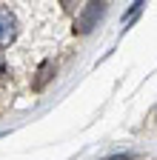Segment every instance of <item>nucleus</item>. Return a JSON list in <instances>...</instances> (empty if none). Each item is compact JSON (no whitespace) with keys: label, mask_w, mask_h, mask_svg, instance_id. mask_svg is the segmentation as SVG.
<instances>
[{"label":"nucleus","mask_w":157,"mask_h":160,"mask_svg":"<svg viewBox=\"0 0 157 160\" xmlns=\"http://www.w3.org/2000/svg\"><path fill=\"white\" fill-rule=\"evenodd\" d=\"M103 14H106V3H86V9L80 12V17H77V23H74V32H80V34L91 32L94 23H97Z\"/></svg>","instance_id":"f257e3e1"},{"label":"nucleus","mask_w":157,"mask_h":160,"mask_svg":"<svg viewBox=\"0 0 157 160\" xmlns=\"http://www.w3.org/2000/svg\"><path fill=\"white\" fill-rule=\"evenodd\" d=\"M14 37H17V17L6 6H0V49H6Z\"/></svg>","instance_id":"f03ea898"},{"label":"nucleus","mask_w":157,"mask_h":160,"mask_svg":"<svg viewBox=\"0 0 157 160\" xmlns=\"http://www.w3.org/2000/svg\"><path fill=\"white\" fill-rule=\"evenodd\" d=\"M49 72H52V63H43V69H40V77H37V83H34L37 89H40V86L46 83V80H49Z\"/></svg>","instance_id":"7ed1b4c3"},{"label":"nucleus","mask_w":157,"mask_h":160,"mask_svg":"<svg viewBox=\"0 0 157 160\" xmlns=\"http://www.w3.org/2000/svg\"><path fill=\"white\" fill-rule=\"evenodd\" d=\"M106 160H134V154H117V157H106Z\"/></svg>","instance_id":"20e7f679"}]
</instances>
